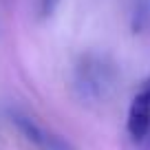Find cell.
<instances>
[{
  "label": "cell",
  "mask_w": 150,
  "mask_h": 150,
  "mask_svg": "<svg viewBox=\"0 0 150 150\" xmlns=\"http://www.w3.org/2000/svg\"><path fill=\"white\" fill-rule=\"evenodd\" d=\"M73 82L80 99H86L88 104H99L110 97L117 82V71L104 55L88 53L75 66Z\"/></svg>",
  "instance_id": "obj_1"
},
{
  "label": "cell",
  "mask_w": 150,
  "mask_h": 150,
  "mask_svg": "<svg viewBox=\"0 0 150 150\" xmlns=\"http://www.w3.org/2000/svg\"><path fill=\"white\" fill-rule=\"evenodd\" d=\"M126 128L132 141L144 144L150 139V77L139 86L130 106H128Z\"/></svg>",
  "instance_id": "obj_2"
},
{
  "label": "cell",
  "mask_w": 150,
  "mask_h": 150,
  "mask_svg": "<svg viewBox=\"0 0 150 150\" xmlns=\"http://www.w3.org/2000/svg\"><path fill=\"white\" fill-rule=\"evenodd\" d=\"M11 122H13L16 126H18V130L22 132L31 144H35L38 148H42V150H69V146H66L60 137L49 135L42 126H38L31 117L22 115V112L11 110Z\"/></svg>",
  "instance_id": "obj_3"
},
{
  "label": "cell",
  "mask_w": 150,
  "mask_h": 150,
  "mask_svg": "<svg viewBox=\"0 0 150 150\" xmlns=\"http://www.w3.org/2000/svg\"><path fill=\"white\" fill-rule=\"evenodd\" d=\"M150 22V0H132L130 27L132 33H141Z\"/></svg>",
  "instance_id": "obj_4"
},
{
  "label": "cell",
  "mask_w": 150,
  "mask_h": 150,
  "mask_svg": "<svg viewBox=\"0 0 150 150\" xmlns=\"http://www.w3.org/2000/svg\"><path fill=\"white\" fill-rule=\"evenodd\" d=\"M57 5H60V0H40V9H42V16H44V18H49V16H51L53 11L57 9Z\"/></svg>",
  "instance_id": "obj_5"
}]
</instances>
